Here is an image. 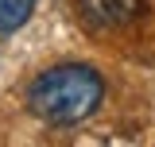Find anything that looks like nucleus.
Returning a JSON list of instances; mask_svg holds the SVG:
<instances>
[{"instance_id":"obj_2","label":"nucleus","mask_w":155,"mask_h":147,"mask_svg":"<svg viewBox=\"0 0 155 147\" xmlns=\"http://www.w3.org/2000/svg\"><path fill=\"white\" fill-rule=\"evenodd\" d=\"M147 0H78V19L89 31H120L132 27Z\"/></svg>"},{"instance_id":"obj_3","label":"nucleus","mask_w":155,"mask_h":147,"mask_svg":"<svg viewBox=\"0 0 155 147\" xmlns=\"http://www.w3.org/2000/svg\"><path fill=\"white\" fill-rule=\"evenodd\" d=\"M35 16V0H0V35H16Z\"/></svg>"},{"instance_id":"obj_1","label":"nucleus","mask_w":155,"mask_h":147,"mask_svg":"<svg viewBox=\"0 0 155 147\" xmlns=\"http://www.w3.org/2000/svg\"><path fill=\"white\" fill-rule=\"evenodd\" d=\"M105 101V77L89 62H54L39 70L27 85V112L43 124L74 128L89 120Z\"/></svg>"}]
</instances>
